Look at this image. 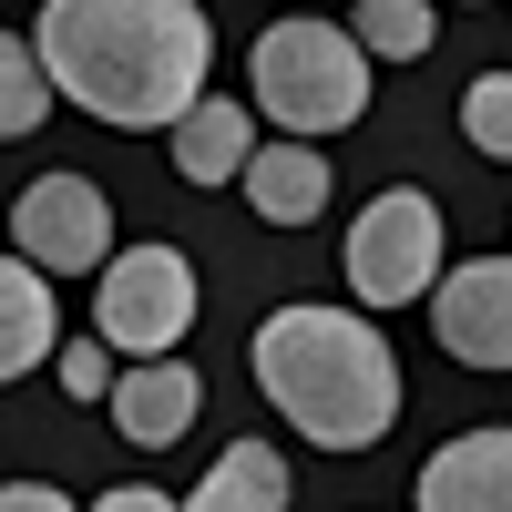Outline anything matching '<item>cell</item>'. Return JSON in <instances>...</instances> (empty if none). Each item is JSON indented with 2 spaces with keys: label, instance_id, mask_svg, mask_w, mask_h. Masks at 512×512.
Instances as JSON below:
<instances>
[{
  "label": "cell",
  "instance_id": "cell-19",
  "mask_svg": "<svg viewBox=\"0 0 512 512\" xmlns=\"http://www.w3.org/2000/svg\"><path fill=\"white\" fill-rule=\"evenodd\" d=\"M93 512H185L175 492H154V482H123V492H103Z\"/></svg>",
  "mask_w": 512,
  "mask_h": 512
},
{
  "label": "cell",
  "instance_id": "cell-12",
  "mask_svg": "<svg viewBox=\"0 0 512 512\" xmlns=\"http://www.w3.org/2000/svg\"><path fill=\"white\" fill-rule=\"evenodd\" d=\"M256 154V113L246 103H216L205 93L185 123H175V185H236Z\"/></svg>",
  "mask_w": 512,
  "mask_h": 512
},
{
  "label": "cell",
  "instance_id": "cell-11",
  "mask_svg": "<svg viewBox=\"0 0 512 512\" xmlns=\"http://www.w3.org/2000/svg\"><path fill=\"white\" fill-rule=\"evenodd\" d=\"M62 349V308H52V277L31 267V256L11 246L0 256V379H21Z\"/></svg>",
  "mask_w": 512,
  "mask_h": 512
},
{
  "label": "cell",
  "instance_id": "cell-3",
  "mask_svg": "<svg viewBox=\"0 0 512 512\" xmlns=\"http://www.w3.org/2000/svg\"><path fill=\"white\" fill-rule=\"evenodd\" d=\"M246 93L267 103V123H287V144L349 134L369 113V52L338 21H267L246 52Z\"/></svg>",
  "mask_w": 512,
  "mask_h": 512
},
{
  "label": "cell",
  "instance_id": "cell-4",
  "mask_svg": "<svg viewBox=\"0 0 512 512\" xmlns=\"http://www.w3.org/2000/svg\"><path fill=\"white\" fill-rule=\"evenodd\" d=\"M195 328V267L175 246H113V267L93 287V338L134 359H175Z\"/></svg>",
  "mask_w": 512,
  "mask_h": 512
},
{
  "label": "cell",
  "instance_id": "cell-2",
  "mask_svg": "<svg viewBox=\"0 0 512 512\" xmlns=\"http://www.w3.org/2000/svg\"><path fill=\"white\" fill-rule=\"evenodd\" d=\"M246 369L256 390L277 400L287 431H308L318 451H379L400 420V359L369 318L328 308V297H297V308L256 318L246 338Z\"/></svg>",
  "mask_w": 512,
  "mask_h": 512
},
{
  "label": "cell",
  "instance_id": "cell-1",
  "mask_svg": "<svg viewBox=\"0 0 512 512\" xmlns=\"http://www.w3.org/2000/svg\"><path fill=\"white\" fill-rule=\"evenodd\" d=\"M41 82L62 103H82L113 134H175L205 103L216 72V31L195 0H52L31 21Z\"/></svg>",
  "mask_w": 512,
  "mask_h": 512
},
{
  "label": "cell",
  "instance_id": "cell-10",
  "mask_svg": "<svg viewBox=\"0 0 512 512\" xmlns=\"http://www.w3.org/2000/svg\"><path fill=\"white\" fill-rule=\"evenodd\" d=\"M236 185H246V205L267 226H318L328 216V154L318 144H256Z\"/></svg>",
  "mask_w": 512,
  "mask_h": 512
},
{
  "label": "cell",
  "instance_id": "cell-8",
  "mask_svg": "<svg viewBox=\"0 0 512 512\" xmlns=\"http://www.w3.org/2000/svg\"><path fill=\"white\" fill-rule=\"evenodd\" d=\"M195 410H205L195 359H134V369L113 379V431L134 441V451H175L195 431Z\"/></svg>",
  "mask_w": 512,
  "mask_h": 512
},
{
  "label": "cell",
  "instance_id": "cell-14",
  "mask_svg": "<svg viewBox=\"0 0 512 512\" xmlns=\"http://www.w3.org/2000/svg\"><path fill=\"white\" fill-rule=\"evenodd\" d=\"M349 31H359V52H369V62H420L441 21H431V0H359V21H349Z\"/></svg>",
  "mask_w": 512,
  "mask_h": 512
},
{
  "label": "cell",
  "instance_id": "cell-7",
  "mask_svg": "<svg viewBox=\"0 0 512 512\" xmlns=\"http://www.w3.org/2000/svg\"><path fill=\"white\" fill-rule=\"evenodd\" d=\"M431 328L461 369H512V256H472V267H441L431 287Z\"/></svg>",
  "mask_w": 512,
  "mask_h": 512
},
{
  "label": "cell",
  "instance_id": "cell-18",
  "mask_svg": "<svg viewBox=\"0 0 512 512\" xmlns=\"http://www.w3.org/2000/svg\"><path fill=\"white\" fill-rule=\"evenodd\" d=\"M0 512H82V502L52 492V482H0Z\"/></svg>",
  "mask_w": 512,
  "mask_h": 512
},
{
  "label": "cell",
  "instance_id": "cell-6",
  "mask_svg": "<svg viewBox=\"0 0 512 512\" xmlns=\"http://www.w3.org/2000/svg\"><path fill=\"white\" fill-rule=\"evenodd\" d=\"M11 246L31 256L41 277H103L113 267V205H103V185L93 175H41V185H21Z\"/></svg>",
  "mask_w": 512,
  "mask_h": 512
},
{
  "label": "cell",
  "instance_id": "cell-5",
  "mask_svg": "<svg viewBox=\"0 0 512 512\" xmlns=\"http://www.w3.org/2000/svg\"><path fill=\"white\" fill-rule=\"evenodd\" d=\"M431 287H441V205L420 185H390L349 226V297L359 308H410Z\"/></svg>",
  "mask_w": 512,
  "mask_h": 512
},
{
  "label": "cell",
  "instance_id": "cell-15",
  "mask_svg": "<svg viewBox=\"0 0 512 512\" xmlns=\"http://www.w3.org/2000/svg\"><path fill=\"white\" fill-rule=\"evenodd\" d=\"M41 113H52V82H41V52L0 31V144L41 134Z\"/></svg>",
  "mask_w": 512,
  "mask_h": 512
},
{
  "label": "cell",
  "instance_id": "cell-13",
  "mask_svg": "<svg viewBox=\"0 0 512 512\" xmlns=\"http://www.w3.org/2000/svg\"><path fill=\"white\" fill-rule=\"evenodd\" d=\"M185 512H287V461L267 441H236V451H216V472L185 492Z\"/></svg>",
  "mask_w": 512,
  "mask_h": 512
},
{
  "label": "cell",
  "instance_id": "cell-16",
  "mask_svg": "<svg viewBox=\"0 0 512 512\" xmlns=\"http://www.w3.org/2000/svg\"><path fill=\"white\" fill-rule=\"evenodd\" d=\"M461 144L492 154V164H512V72H482L472 93H461Z\"/></svg>",
  "mask_w": 512,
  "mask_h": 512
},
{
  "label": "cell",
  "instance_id": "cell-17",
  "mask_svg": "<svg viewBox=\"0 0 512 512\" xmlns=\"http://www.w3.org/2000/svg\"><path fill=\"white\" fill-rule=\"evenodd\" d=\"M52 369H62V390H72V400H103L113 379H123V369L103 359V338H82V349H52Z\"/></svg>",
  "mask_w": 512,
  "mask_h": 512
},
{
  "label": "cell",
  "instance_id": "cell-9",
  "mask_svg": "<svg viewBox=\"0 0 512 512\" xmlns=\"http://www.w3.org/2000/svg\"><path fill=\"white\" fill-rule=\"evenodd\" d=\"M420 512H512V431H461L420 461Z\"/></svg>",
  "mask_w": 512,
  "mask_h": 512
}]
</instances>
